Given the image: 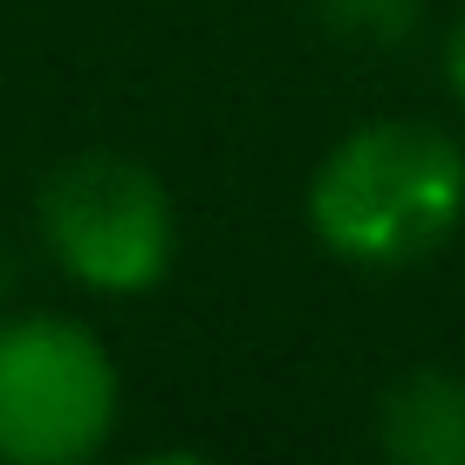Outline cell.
I'll list each match as a JSON object with an SVG mask.
<instances>
[{
  "label": "cell",
  "instance_id": "cell-1",
  "mask_svg": "<svg viewBox=\"0 0 465 465\" xmlns=\"http://www.w3.org/2000/svg\"><path fill=\"white\" fill-rule=\"evenodd\" d=\"M465 213V151L438 124L383 116L329 144L308 178V226L335 261L411 267L451 240Z\"/></svg>",
  "mask_w": 465,
  "mask_h": 465
},
{
  "label": "cell",
  "instance_id": "cell-6",
  "mask_svg": "<svg viewBox=\"0 0 465 465\" xmlns=\"http://www.w3.org/2000/svg\"><path fill=\"white\" fill-rule=\"evenodd\" d=\"M445 62H451V89H459V103H465V21L451 28V48H445Z\"/></svg>",
  "mask_w": 465,
  "mask_h": 465
},
{
  "label": "cell",
  "instance_id": "cell-2",
  "mask_svg": "<svg viewBox=\"0 0 465 465\" xmlns=\"http://www.w3.org/2000/svg\"><path fill=\"white\" fill-rule=\"evenodd\" d=\"M116 431V363L69 315L0 322V459L75 465Z\"/></svg>",
  "mask_w": 465,
  "mask_h": 465
},
{
  "label": "cell",
  "instance_id": "cell-5",
  "mask_svg": "<svg viewBox=\"0 0 465 465\" xmlns=\"http://www.w3.org/2000/svg\"><path fill=\"white\" fill-rule=\"evenodd\" d=\"M322 21L349 42H404L418 0H322Z\"/></svg>",
  "mask_w": 465,
  "mask_h": 465
},
{
  "label": "cell",
  "instance_id": "cell-4",
  "mask_svg": "<svg viewBox=\"0 0 465 465\" xmlns=\"http://www.w3.org/2000/svg\"><path fill=\"white\" fill-rule=\"evenodd\" d=\"M377 445L404 465H465V377L411 370L377 404Z\"/></svg>",
  "mask_w": 465,
  "mask_h": 465
},
{
  "label": "cell",
  "instance_id": "cell-3",
  "mask_svg": "<svg viewBox=\"0 0 465 465\" xmlns=\"http://www.w3.org/2000/svg\"><path fill=\"white\" fill-rule=\"evenodd\" d=\"M42 240L83 288L96 294H137L158 288L178 247L172 192L158 172H144L124 151H83L62 158L42 178Z\"/></svg>",
  "mask_w": 465,
  "mask_h": 465
}]
</instances>
